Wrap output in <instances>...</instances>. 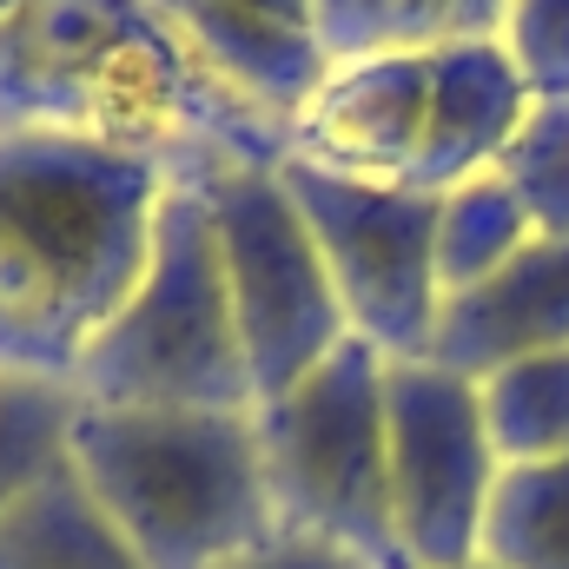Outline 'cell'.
<instances>
[{
  "instance_id": "cell-1",
  "label": "cell",
  "mask_w": 569,
  "mask_h": 569,
  "mask_svg": "<svg viewBox=\"0 0 569 569\" xmlns=\"http://www.w3.org/2000/svg\"><path fill=\"white\" fill-rule=\"evenodd\" d=\"M0 133L107 146L172 186L291 159V133L212 80L159 0H27L0 27Z\"/></svg>"
},
{
  "instance_id": "cell-2",
  "label": "cell",
  "mask_w": 569,
  "mask_h": 569,
  "mask_svg": "<svg viewBox=\"0 0 569 569\" xmlns=\"http://www.w3.org/2000/svg\"><path fill=\"white\" fill-rule=\"evenodd\" d=\"M166 172L60 133H0V371L73 385L152 259Z\"/></svg>"
},
{
  "instance_id": "cell-3",
  "label": "cell",
  "mask_w": 569,
  "mask_h": 569,
  "mask_svg": "<svg viewBox=\"0 0 569 569\" xmlns=\"http://www.w3.org/2000/svg\"><path fill=\"white\" fill-rule=\"evenodd\" d=\"M67 457L146 569H226L279 537L252 411L80 405Z\"/></svg>"
},
{
  "instance_id": "cell-4",
  "label": "cell",
  "mask_w": 569,
  "mask_h": 569,
  "mask_svg": "<svg viewBox=\"0 0 569 569\" xmlns=\"http://www.w3.org/2000/svg\"><path fill=\"white\" fill-rule=\"evenodd\" d=\"M73 398L100 411H259L206 186H166L146 279L73 371Z\"/></svg>"
},
{
  "instance_id": "cell-5",
  "label": "cell",
  "mask_w": 569,
  "mask_h": 569,
  "mask_svg": "<svg viewBox=\"0 0 569 569\" xmlns=\"http://www.w3.org/2000/svg\"><path fill=\"white\" fill-rule=\"evenodd\" d=\"M279 530L325 537L371 569H411L391 523V437L385 358L345 338L305 385L252 411Z\"/></svg>"
},
{
  "instance_id": "cell-6",
  "label": "cell",
  "mask_w": 569,
  "mask_h": 569,
  "mask_svg": "<svg viewBox=\"0 0 569 569\" xmlns=\"http://www.w3.org/2000/svg\"><path fill=\"white\" fill-rule=\"evenodd\" d=\"M206 206H212V232H219V266H226L239 345H246L252 398L272 405L351 338L345 305L331 291V272L284 192L279 166H246V172L206 179Z\"/></svg>"
},
{
  "instance_id": "cell-7",
  "label": "cell",
  "mask_w": 569,
  "mask_h": 569,
  "mask_svg": "<svg viewBox=\"0 0 569 569\" xmlns=\"http://www.w3.org/2000/svg\"><path fill=\"white\" fill-rule=\"evenodd\" d=\"M284 192L331 272L351 338H365L385 365H418L437 338V192L365 186L318 172L305 159L279 166Z\"/></svg>"
},
{
  "instance_id": "cell-8",
  "label": "cell",
  "mask_w": 569,
  "mask_h": 569,
  "mask_svg": "<svg viewBox=\"0 0 569 569\" xmlns=\"http://www.w3.org/2000/svg\"><path fill=\"white\" fill-rule=\"evenodd\" d=\"M391 523L411 569H463L483 550V510L503 477L483 398L443 365H385Z\"/></svg>"
},
{
  "instance_id": "cell-9",
  "label": "cell",
  "mask_w": 569,
  "mask_h": 569,
  "mask_svg": "<svg viewBox=\"0 0 569 569\" xmlns=\"http://www.w3.org/2000/svg\"><path fill=\"white\" fill-rule=\"evenodd\" d=\"M430 107V53H391V60H351L331 67L318 100L291 127V159L365 179V186H398L411 152L425 140Z\"/></svg>"
},
{
  "instance_id": "cell-10",
  "label": "cell",
  "mask_w": 569,
  "mask_h": 569,
  "mask_svg": "<svg viewBox=\"0 0 569 569\" xmlns=\"http://www.w3.org/2000/svg\"><path fill=\"white\" fill-rule=\"evenodd\" d=\"M569 351V239H530L497 279L437 305L430 365L483 385L503 365Z\"/></svg>"
},
{
  "instance_id": "cell-11",
  "label": "cell",
  "mask_w": 569,
  "mask_h": 569,
  "mask_svg": "<svg viewBox=\"0 0 569 569\" xmlns=\"http://www.w3.org/2000/svg\"><path fill=\"white\" fill-rule=\"evenodd\" d=\"M530 87L517 73V60L503 53V40H470V47H443L430 53V107H425V140L411 152L405 179L411 192H457L483 172H497V159L530 120Z\"/></svg>"
},
{
  "instance_id": "cell-12",
  "label": "cell",
  "mask_w": 569,
  "mask_h": 569,
  "mask_svg": "<svg viewBox=\"0 0 569 569\" xmlns=\"http://www.w3.org/2000/svg\"><path fill=\"white\" fill-rule=\"evenodd\" d=\"M159 7L192 40V53L212 67V80L284 133L298 127V113L331 80V60H325L311 27H284V20L239 13V7H219V0H159Z\"/></svg>"
},
{
  "instance_id": "cell-13",
  "label": "cell",
  "mask_w": 569,
  "mask_h": 569,
  "mask_svg": "<svg viewBox=\"0 0 569 569\" xmlns=\"http://www.w3.org/2000/svg\"><path fill=\"white\" fill-rule=\"evenodd\" d=\"M510 0H311V33L331 67L443 53L470 40H503Z\"/></svg>"
},
{
  "instance_id": "cell-14",
  "label": "cell",
  "mask_w": 569,
  "mask_h": 569,
  "mask_svg": "<svg viewBox=\"0 0 569 569\" xmlns=\"http://www.w3.org/2000/svg\"><path fill=\"white\" fill-rule=\"evenodd\" d=\"M0 569H146L113 517L80 483L73 457L53 463L7 517H0Z\"/></svg>"
},
{
  "instance_id": "cell-15",
  "label": "cell",
  "mask_w": 569,
  "mask_h": 569,
  "mask_svg": "<svg viewBox=\"0 0 569 569\" xmlns=\"http://www.w3.org/2000/svg\"><path fill=\"white\" fill-rule=\"evenodd\" d=\"M477 557L497 569H569V457L503 463Z\"/></svg>"
},
{
  "instance_id": "cell-16",
  "label": "cell",
  "mask_w": 569,
  "mask_h": 569,
  "mask_svg": "<svg viewBox=\"0 0 569 569\" xmlns=\"http://www.w3.org/2000/svg\"><path fill=\"white\" fill-rule=\"evenodd\" d=\"M537 239L523 199L503 186V172H483L457 192H443L437 206V291L457 298L470 284L497 279L523 246Z\"/></svg>"
},
{
  "instance_id": "cell-17",
  "label": "cell",
  "mask_w": 569,
  "mask_h": 569,
  "mask_svg": "<svg viewBox=\"0 0 569 569\" xmlns=\"http://www.w3.org/2000/svg\"><path fill=\"white\" fill-rule=\"evenodd\" d=\"M477 398H483V430L497 443V463L569 457V351H543L490 371Z\"/></svg>"
},
{
  "instance_id": "cell-18",
  "label": "cell",
  "mask_w": 569,
  "mask_h": 569,
  "mask_svg": "<svg viewBox=\"0 0 569 569\" xmlns=\"http://www.w3.org/2000/svg\"><path fill=\"white\" fill-rule=\"evenodd\" d=\"M73 418H80L73 385L0 378V517H7L53 463H67Z\"/></svg>"
},
{
  "instance_id": "cell-19",
  "label": "cell",
  "mask_w": 569,
  "mask_h": 569,
  "mask_svg": "<svg viewBox=\"0 0 569 569\" xmlns=\"http://www.w3.org/2000/svg\"><path fill=\"white\" fill-rule=\"evenodd\" d=\"M497 172L523 199V212L543 239H569V100L530 107L523 133L497 159Z\"/></svg>"
},
{
  "instance_id": "cell-20",
  "label": "cell",
  "mask_w": 569,
  "mask_h": 569,
  "mask_svg": "<svg viewBox=\"0 0 569 569\" xmlns=\"http://www.w3.org/2000/svg\"><path fill=\"white\" fill-rule=\"evenodd\" d=\"M503 53L517 60L537 107L569 100V0H510Z\"/></svg>"
},
{
  "instance_id": "cell-21",
  "label": "cell",
  "mask_w": 569,
  "mask_h": 569,
  "mask_svg": "<svg viewBox=\"0 0 569 569\" xmlns=\"http://www.w3.org/2000/svg\"><path fill=\"white\" fill-rule=\"evenodd\" d=\"M226 569H371V563L351 557V550H338V543H325V537L279 530V537H266L259 550H246L239 563H226Z\"/></svg>"
},
{
  "instance_id": "cell-22",
  "label": "cell",
  "mask_w": 569,
  "mask_h": 569,
  "mask_svg": "<svg viewBox=\"0 0 569 569\" xmlns=\"http://www.w3.org/2000/svg\"><path fill=\"white\" fill-rule=\"evenodd\" d=\"M219 7L266 13V20H284V27H311V0H219Z\"/></svg>"
},
{
  "instance_id": "cell-23",
  "label": "cell",
  "mask_w": 569,
  "mask_h": 569,
  "mask_svg": "<svg viewBox=\"0 0 569 569\" xmlns=\"http://www.w3.org/2000/svg\"><path fill=\"white\" fill-rule=\"evenodd\" d=\"M20 7H27V0H0V27H7V20H13Z\"/></svg>"
},
{
  "instance_id": "cell-24",
  "label": "cell",
  "mask_w": 569,
  "mask_h": 569,
  "mask_svg": "<svg viewBox=\"0 0 569 569\" xmlns=\"http://www.w3.org/2000/svg\"><path fill=\"white\" fill-rule=\"evenodd\" d=\"M463 569H497V563H483V557H477V563H463Z\"/></svg>"
},
{
  "instance_id": "cell-25",
  "label": "cell",
  "mask_w": 569,
  "mask_h": 569,
  "mask_svg": "<svg viewBox=\"0 0 569 569\" xmlns=\"http://www.w3.org/2000/svg\"><path fill=\"white\" fill-rule=\"evenodd\" d=\"M0 378H7V371H0Z\"/></svg>"
}]
</instances>
